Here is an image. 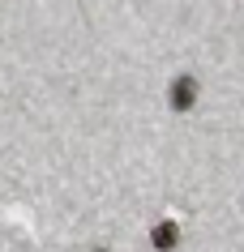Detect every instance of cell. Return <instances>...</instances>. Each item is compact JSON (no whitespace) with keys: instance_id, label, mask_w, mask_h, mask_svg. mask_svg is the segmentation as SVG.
I'll list each match as a JSON object with an SVG mask.
<instances>
[{"instance_id":"6da1fadb","label":"cell","mask_w":244,"mask_h":252,"mask_svg":"<svg viewBox=\"0 0 244 252\" xmlns=\"http://www.w3.org/2000/svg\"><path fill=\"white\" fill-rule=\"evenodd\" d=\"M167 98H172V107H176V111H189V107L197 103V81H193V77H176Z\"/></svg>"},{"instance_id":"7a4b0ae2","label":"cell","mask_w":244,"mask_h":252,"mask_svg":"<svg viewBox=\"0 0 244 252\" xmlns=\"http://www.w3.org/2000/svg\"><path fill=\"white\" fill-rule=\"evenodd\" d=\"M176 239H180L176 222H159V226H154V235H150V244H154L159 252H172V248H176Z\"/></svg>"}]
</instances>
